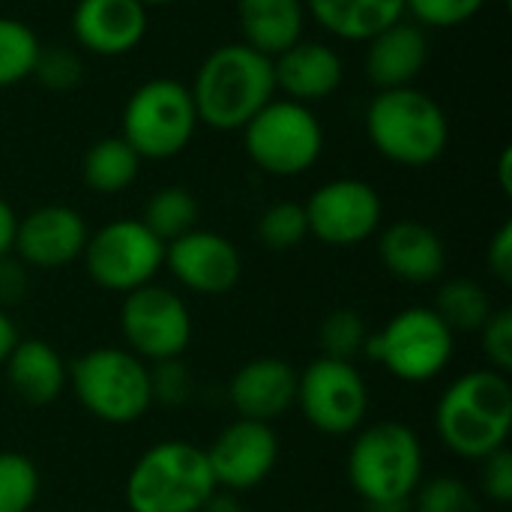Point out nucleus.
Wrapping results in <instances>:
<instances>
[{"label": "nucleus", "instance_id": "f257e3e1", "mask_svg": "<svg viewBox=\"0 0 512 512\" xmlns=\"http://www.w3.org/2000/svg\"><path fill=\"white\" fill-rule=\"evenodd\" d=\"M435 432L441 444L468 462L507 447L512 432V387L495 369H471L450 381L435 405Z\"/></svg>", "mask_w": 512, "mask_h": 512}, {"label": "nucleus", "instance_id": "f03ea898", "mask_svg": "<svg viewBox=\"0 0 512 512\" xmlns=\"http://www.w3.org/2000/svg\"><path fill=\"white\" fill-rule=\"evenodd\" d=\"M423 441L408 423L378 420L354 432L348 450V483L372 512L408 510L423 483Z\"/></svg>", "mask_w": 512, "mask_h": 512}, {"label": "nucleus", "instance_id": "7ed1b4c3", "mask_svg": "<svg viewBox=\"0 0 512 512\" xmlns=\"http://www.w3.org/2000/svg\"><path fill=\"white\" fill-rule=\"evenodd\" d=\"M189 93L198 123L219 132H237L276 96L273 57L246 42L219 45L198 66Z\"/></svg>", "mask_w": 512, "mask_h": 512}, {"label": "nucleus", "instance_id": "20e7f679", "mask_svg": "<svg viewBox=\"0 0 512 512\" xmlns=\"http://www.w3.org/2000/svg\"><path fill=\"white\" fill-rule=\"evenodd\" d=\"M366 135L387 162L426 168L447 153L450 117L426 90H378L366 108Z\"/></svg>", "mask_w": 512, "mask_h": 512}, {"label": "nucleus", "instance_id": "39448f33", "mask_svg": "<svg viewBox=\"0 0 512 512\" xmlns=\"http://www.w3.org/2000/svg\"><path fill=\"white\" fill-rule=\"evenodd\" d=\"M216 492V480L204 447L165 438L147 447L126 474L129 512H201Z\"/></svg>", "mask_w": 512, "mask_h": 512}, {"label": "nucleus", "instance_id": "423d86ee", "mask_svg": "<svg viewBox=\"0 0 512 512\" xmlns=\"http://www.w3.org/2000/svg\"><path fill=\"white\" fill-rule=\"evenodd\" d=\"M78 405L108 426H132L153 408L150 366L129 348H90L69 363Z\"/></svg>", "mask_w": 512, "mask_h": 512}, {"label": "nucleus", "instance_id": "0eeeda50", "mask_svg": "<svg viewBox=\"0 0 512 512\" xmlns=\"http://www.w3.org/2000/svg\"><path fill=\"white\" fill-rule=\"evenodd\" d=\"M198 129V111L189 84L177 78H150L132 90L123 105L120 138L141 159H174L180 156Z\"/></svg>", "mask_w": 512, "mask_h": 512}, {"label": "nucleus", "instance_id": "6e6552de", "mask_svg": "<svg viewBox=\"0 0 512 512\" xmlns=\"http://www.w3.org/2000/svg\"><path fill=\"white\" fill-rule=\"evenodd\" d=\"M456 333L432 306H408L396 312L378 333H369L363 354L384 366L402 384H429L453 360Z\"/></svg>", "mask_w": 512, "mask_h": 512}, {"label": "nucleus", "instance_id": "1a4fd4ad", "mask_svg": "<svg viewBox=\"0 0 512 512\" xmlns=\"http://www.w3.org/2000/svg\"><path fill=\"white\" fill-rule=\"evenodd\" d=\"M249 159L273 177L306 174L324 153V126L312 105L273 96L243 129Z\"/></svg>", "mask_w": 512, "mask_h": 512}, {"label": "nucleus", "instance_id": "9d476101", "mask_svg": "<svg viewBox=\"0 0 512 512\" xmlns=\"http://www.w3.org/2000/svg\"><path fill=\"white\" fill-rule=\"evenodd\" d=\"M81 261L93 285L129 294L150 285L165 267V243L141 219H114L87 237Z\"/></svg>", "mask_w": 512, "mask_h": 512}, {"label": "nucleus", "instance_id": "9b49d317", "mask_svg": "<svg viewBox=\"0 0 512 512\" xmlns=\"http://www.w3.org/2000/svg\"><path fill=\"white\" fill-rule=\"evenodd\" d=\"M369 387L363 372L348 360L315 357L297 372V405L303 420L330 438L354 435L369 417Z\"/></svg>", "mask_w": 512, "mask_h": 512}, {"label": "nucleus", "instance_id": "f8f14e48", "mask_svg": "<svg viewBox=\"0 0 512 512\" xmlns=\"http://www.w3.org/2000/svg\"><path fill=\"white\" fill-rule=\"evenodd\" d=\"M117 321L126 348L144 363L183 357L192 342V312L186 300L156 282L123 294Z\"/></svg>", "mask_w": 512, "mask_h": 512}, {"label": "nucleus", "instance_id": "ddd939ff", "mask_svg": "<svg viewBox=\"0 0 512 512\" xmlns=\"http://www.w3.org/2000/svg\"><path fill=\"white\" fill-rule=\"evenodd\" d=\"M303 210L309 222V237L336 249L366 243L381 231L384 222V201L378 189L357 177H339L318 186Z\"/></svg>", "mask_w": 512, "mask_h": 512}, {"label": "nucleus", "instance_id": "4468645a", "mask_svg": "<svg viewBox=\"0 0 512 512\" xmlns=\"http://www.w3.org/2000/svg\"><path fill=\"white\" fill-rule=\"evenodd\" d=\"M216 489L243 495L258 489L279 465V438L273 426L255 420L228 423L204 450Z\"/></svg>", "mask_w": 512, "mask_h": 512}, {"label": "nucleus", "instance_id": "2eb2a0df", "mask_svg": "<svg viewBox=\"0 0 512 512\" xmlns=\"http://www.w3.org/2000/svg\"><path fill=\"white\" fill-rule=\"evenodd\" d=\"M165 267L177 285L198 297H222L234 291L243 276V258L237 246L207 228H195L165 243Z\"/></svg>", "mask_w": 512, "mask_h": 512}, {"label": "nucleus", "instance_id": "dca6fc26", "mask_svg": "<svg viewBox=\"0 0 512 512\" xmlns=\"http://www.w3.org/2000/svg\"><path fill=\"white\" fill-rule=\"evenodd\" d=\"M87 237V222L75 207L42 204L18 219L12 255L30 270H60L81 258Z\"/></svg>", "mask_w": 512, "mask_h": 512}, {"label": "nucleus", "instance_id": "f3484780", "mask_svg": "<svg viewBox=\"0 0 512 512\" xmlns=\"http://www.w3.org/2000/svg\"><path fill=\"white\" fill-rule=\"evenodd\" d=\"M147 6L141 0H78L69 18L72 39L96 57H123L147 36Z\"/></svg>", "mask_w": 512, "mask_h": 512}, {"label": "nucleus", "instance_id": "a211bd4d", "mask_svg": "<svg viewBox=\"0 0 512 512\" xmlns=\"http://www.w3.org/2000/svg\"><path fill=\"white\" fill-rule=\"evenodd\" d=\"M228 402L240 420L273 426L297 405V369L282 357H255L234 372Z\"/></svg>", "mask_w": 512, "mask_h": 512}, {"label": "nucleus", "instance_id": "6ab92c4d", "mask_svg": "<svg viewBox=\"0 0 512 512\" xmlns=\"http://www.w3.org/2000/svg\"><path fill=\"white\" fill-rule=\"evenodd\" d=\"M273 78H276V93L312 105L330 99L342 87L345 63L333 45L300 39L273 57Z\"/></svg>", "mask_w": 512, "mask_h": 512}, {"label": "nucleus", "instance_id": "aec40b11", "mask_svg": "<svg viewBox=\"0 0 512 512\" xmlns=\"http://www.w3.org/2000/svg\"><path fill=\"white\" fill-rule=\"evenodd\" d=\"M378 258L393 279L408 285H432L447 267V246L432 225L399 219L381 231Z\"/></svg>", "mask_w": 512, "mask_h": 512}, {"label": "nucleus", "instance_id": "412c9836", "mask_svg": "<svg viewBox=\"0 0 512 512\" xmlns=\"http://www.w3.org/2000/svg\"><path fill=\"white\" fill-rule=\"evenodd\" d=\"M429 63V36L414 21H396L366 39V78L378 90L414 87Z\"/></svg>", "mask_w": 512, "mask_h": 512}, {"label": "nucleus", "instance_id": "4be33fe9", "mask_svg": "<svg viewBox=\"0 0 512 512\" xmlns=\"http://www.w3.org/2000/svg\"><path fill=\"white\" fill-rule=\"evenodd\" d=\"M3 372L12 393L30 408L57 402L69 387V363L45 339H18L3 363Z\"/></svg>", "mask_w": 512, "mask_h": 512}, {"label": "nucleus", "instance_id": "5701e85b", "mask_svg": "<svg viewBox=\"0 0 512 512\" xmlns=\"http://www.w3.org/2000/svg\"><path fill=\"white\" fill-rule=\"evenodd\" d=\"M306 18L309 15L303 0H237V24L243 36L240 42L267 57H276L300 42Z\"/></svg>", "mask_w": 512, "mask_h": 512}, {"label": "nucleus", "instance_id": "b1692460", "mask_svg": "<svg viewBox=\"0 0 512 512\" xmlns=\"http://www.w3.org/2000/svg\"><path fill=\"white\" fill-rule=\"evenodd\" d=\"M306 15L330 36L366 42L378 30L405 18V0H303Z\"/></svg>", "mask_w": 512, "mask_h": 512}, {"label": "nucleus", "instance_id": "393cba45", "mask_svg": "<svg viewBox=\"0 0 512 512\" xmlns=\"http://www.w3.org/2000/svg\"><path fill=\"white\" fill-rule=\"evenodd\" d=\"M141 162L144 159L120 135H108V138H99L84 153L81 177L87 189L96 195H120L138 180Z\"/></svg>", "mask_w": 512, "mask_h": 512}, {"label": "nucleus", "instance_id": "a878e982", "mask_svg": "<svg viewBox=\"0 0 512 512\" xmlns=\"http://www.w3.org/2000/svg\"><path fill=\"white\" fill-rule=\"evenodd\" d=\"M432 309L453 333H480L483 324L495 312L489 291L474 279H447V282H441Z\"/></svg>", "mask_w": 512, "mask_h": 512}, {"label": "nucleus", "instance_id": "bb28decb", "mask_svg": "<svg viewBox=\"0 0 512 512\" xmlns=\"http://www.w3.org/2000/svg\"><path fill=\"white\" fill-rule=\"evenodd\" d=\"M198 216H201V207H198V198L189 189H183V186H162L159 192H153L147 198L141 222L162 243H171V240L195 231L198 228Z\"/></svg>", "mask_w": 512, "mask_h": 512}, {"label": "nucleus", "instance_id": "cd10ccee", "mask_svg": "<svg viewBox=\"0 0 512 512\" xmlns=\"http://www.w3.org/2000/svg\"><path fill=\"white\" fill-rule=\"evenodd\" d=\"M39 48L42 42L33 27L18 18L0 15V87H12L33 78Z\"/></svg>", "mask_w": 512, "mask_h": 512}, {"label": "nucleus", "instance_id": "c85d7f7f", "mask_svg": "<svg viewBox=\"0 0 512 512\" xmlns=\"http://www.w3.org/2000/svg\"><path fill=\"white\" fill-rule=\"evenodd\" d=\"M39 489L36 462L18 450H0V512H33Z\"/></svg>", "mask_w": 512, "mask_h": 512}, {"label": "nucleus", "instance_id": "c756f323", "mask_svg": "<svg viewBox=\"0 0 512 512\" xmlns=\"http://www.w3.org/2000/svg\"><path fill=\"white\" fill-rule=\"evenodd\" d=\"M366 342H369V327L357 309H333L318 327L321 357L354 363L363 354Z\"/></svg>", "mask_w": 512, "mask_h": 512}, {"label": "nucleus", "instance_id": "7c9ffc66", "mask_svg": "<svg viewBox=\"0 0 512 512\" xmlns=\"http://www.w3.org/2000/svg\"><path fill=\"white\" fill-rule=\"evenodd\" d=\"M309 237L306 210L297 201H276L258 219V240L273 252H288Z\"/></svg>", "mask_w": 512, "mask_h": 512}, {"label": "nucleus", "instance_id": "2f4dec72", "mask_svg": "<svg viewBox=\"0 0 512 512\" xmlns=\"http://www.w3.org/2000/svg\"><path fill=\"white\" fill-rule=\"evenodd\" d=\"M414 512H483L480 495L459 477H432L423 480L411 498Z\"/></svg>", "mask_w": 512, "mask_h": 512}, {"label": "nucleus", "instance_id": "473e14b6", "mask_svg": "<svg viewBox=\"0 0 512 512\" xmlns=\"http://www.w3.org/2000/svg\"><path fill=\"white\" fill-rule=\"evenodd\" d=\"M486 0H405V15L423 30H453L480 15Z\"/></svg>", "mask_w": 512, "mask_h": 512}, {"label": "nucleus", "instance_id": "72a5a7b5", "mask_svg": "<svg viewBox=\"0 0 512 512\" xmlns=\"http://www.w3.org/2000/svg\"><path fill=\"white\" fill-rule=\"evenodd\" d=\"M33 78H39L42 87L54 90V93H69L81 84L84 78V63L78 57V51L72 48H39L36 66H33Z\"/></svg>", "mask_w": 512, "mask_h": 512}, {"label": "nucleus", "instance_id": "f704fd0d", "mask_svg": "<svg viewBox=\"0 0 512 512\" xmlns=\"http://www.w3.org/2000/svg\"><path fill=\"white\" fill-rule=\"evenodd\" d=\"M147 366H150V393H153V405L180 408V405H186V402L192 399L195 378H192L189 366L183 363V357L147 363Z\"/></svg>", "mask_w": 512, "mask_h": 512}, {"label": "nucleus", "instance_id": "c9c22d12", "mask_svg": "<svg viewBox=\"0 0 512 512\" xmlns=\"http://www.w3.org/2000/svg\"><path fill=\"white\" fill-rule=\"evenodd\" d=\"M480 348L489 360V369L510 375L512 372V309H495L480 330Z\"/></svg>", "mask_w": 512, "mask_h": 512}, {"label": "nucleus", "instance_id": "e433bc0d", "mask_svg": "<svg viewBox=\"0 0 512 512\" xmlns=\"http://www.w3.org/2000/svg\"><path fill=\"white\" fill-rule=\"evenodd\" d=\"M480 489L498 507L512 501V453L507 447L480 462Z\"/></svg>", "mask_w": 512, "mask_h": 512}, {"label": "nucleus", "instance_id": "4c0bfd02", "mask_svg": "<svg viewBox=\"0 0 512 512\" xmlns=\"http://www.w3.org/2000/svg\"><path fill=\"white\" fill-rule=\"evenodd\" d=\"M30 291V267L21 264L12 252L0 258V309L18 306Z\"/></svg>", "mask_w": 512, "mask_h": 512}, {"label": "nucleus", "instance_id": "58836bf2", "mask_svg": "<svg viewBox=\"0 0 512 512\" xmlns=\"http://www.w3.org/2000/svg\"><path fill=\"white\" fill-rule=\"evenodd\" d=\"M486 264L501 285H512V222H504L486 249Z\"/></svg>", "mask_w": 512, "mask_h": 512}, {"label": "nucleus", "instance_id": "ea45409f", "mask_svg": "<svg viewBox=\"0 0 512 512\" xmlns=\"http://www.w3.org/2000/svg\"><path fill=\"white\" fill-rule=\"evenodd\" d=\"M15 228H18V216H15V210H12V204L0 195V258L12 252Z\"/></svg>", "mask_w": 512, "mask_h": 512}, {"label": "nucleus", "instance_id": "a19ab883", "mask_svg": "<svg viewBox=\"0 0 512 512\" xmlns=\"http://www.w3.org/2000/svg\"><path fill=\"white\" fill-rule=\"evenodd\" d=\"M201 512H246V507H243L240 495L225 492V489H216V492L207 498V504L201 507Z\"/></svg>", "mask_w": 512, "mask_h": 512}, {"label": "nucleus", "instance_id": "79ce46f5", "mask_svg": "<svg viewBox=\"0 0 512 512\" xmlns=\"http://www.w3.org/2000/svg\"><path fill=\"white\" fill-rule=\"evenodd\" d=\"M18 339H21V336H18V330H15V324H12L9 312L0 309V369H3V363H6V357H9V351L15 348Z\"/></svg>", "mask_w": 512, "mask_h": 512}, {"label": "nucleus", "instance_id": "37998d69", "mask_svg": "<svg viewBox=\"0 0 512 512\" xmlns=\"http://www.w3.org/2000/svg\"><path fill=\"white\" fill-rule=\"evenodd\" d=\"M498 180H501V189L510 195L512 192V150L504 147L501 159H498Z\"/></svg>", "mask_w": 512, "mask_h": 512}, {"label": "nucleus", "instance_id": "c03bdc74", "mask_svg": "<svg viewBox=\"0 0 512 512\" xmlns=\"http://www.w3.org/2000/svg\"><path fill=\"white\" fill-rule=\"evenodd\" d=\"M141 3L150 9V6H168V3H174V0H141Z\"/></svg>", "mask_w": 512, "mask_h": 512}, {"label": "nucleus", "instance_id": "a18cd8bd", "mask_svg": "<svg viewBox=\"0 0 512 512\" xmlns=\"http://www.w3.org/2000/svg\"><path fill=\"white\" fill-rule=\"evenodd\" d=\"M387 512H408V510H387Z\"/></svg>", "mask_w": 512, "mask_h": 512}]
</instances>
